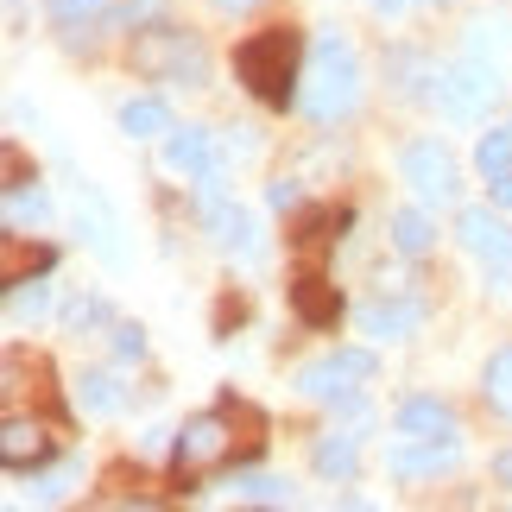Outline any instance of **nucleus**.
I'll list each match as a JSON object with an SVG mask.
<instances>
[{"instance_id":"obj_10","label":"nucleus","mask_w":512,"mask_h":512,"mask_svg":"<svg viewBox=\"0 0 512 512\" xmlns=\"http://www.w3.org/2000/svg\"><path fill=\"white\" fill-rule=\"evenodd\" d=\"M51 430L38 418H19V411H7V424H0V462H7V475H32V468L51 462Z\"/></svg>"},{"instance_id":"obj_6","label":"nucleus","mask_w":512,"mask_h":512,"mask_svg":"<svg viewBox=\"0 0 512 512\" xmlns=\"http://www.w3.org/2000/svg\"><path fill=\"white\" fill-rule=\"evenodd\" d=\"M373 380V348H336L323 361L298 367V392L317 405H354V392Z\"/></svg>"},{"instance_id":"obj_14","label":"nucleus","mask_w":512,"mask_h":512,"mask_svg":"<svg viewBox=\"0 0 512 512\" xmlns=\"http://www.w3.org/2000/svg\"><path fill=\"white\" fill-rule=\"evenodd\" d=\"M399 437H424V443H462V418L443 399H405L399 405Z\"/></svg>"},{"instance_id":"obj_12","label":"nucleus","mask_w":512,"mask_h":512,"mask_svg":"<svg viewBox=\"0 0 512 512\" xmlns=\"http://www.w3.org/2000/svg\"><path fill=\"white\" fill-rule=\"evenodd\" d=\"M354 323H361L367 342H405L424 323V304L418 298H373V304L354 310Z\"/></svg>"},{"instance_id":"obj_3","label":"nucleus","mask_w":512,"mask_h":512,"mask_svg":"<svg viewBox=\"0 0 512 512\" xmlns=\"http://www.w3.org/2000/svg\"><path fill=\"white\" fill-rule=\"evenodd\" d=\"M298 108L310 121H348L361 108V57H354L348 38L336 32H317L310 38V64H304V89H298Z\"/></svg>"},{"instance_id":"obj_33","label":"nucleus","mask_w":512,"mask_h":512,"mask_svg":"<svg viewBox=\"0 0 512 512\" xmlns=\"http://www.w3.org/2000/svg\"><path fill=\"white\" fill-rule=\"evenodd\" d=\"M494 203H500V209H512V171H506V177H494Z\"/></svg>"},{"instance_id":"obj_1","label":"nucleus","mask_w":512,"mask_h":512,"mask_svg":"<svg viewBox=\"0 0 512 512\" xmlns=\"http://www.w3.org/2000/svg\"><path fill=\"white\" fill-rule=\"evenodd\" d=\"M260 430H266V418L247 399L196 411V418L177 430V443H171V475L177 481H203L209 468H222L228 456H260V443H266Z\"/></svg>"},{"instance_id":"obj_19","label":"nucleus","mask_w":512,"mask_h":512,"mask_svg":"<svg viewBox=\"0 0 512 512\" xmlns=\"http://www.w3.org/2000/svg\"><path fill=\"white\" fill-rule=\"evenodd\" d=\"M51 310V291L45 285H32V279H19V285H7V323L13 329H26V323H38Z\"/></svg>"},{"instance_id":"obj_25","label":"nucleus","mask_w":512,"mask_h":512,"mask_svg":"<svg viewBox=\"0 0 512 512\" xmlns=\"http://www.w3.org/2000/svg\"><path fill=\"white\" fill-rule=\"evenodd\" d=\"M475 171L487 177V184L512 171V127H506V133H481V146H475Z\"/></svg>"},{"instance_id":"obj_18","label":"nucleus","mask_w":512,"mask_h":512,"mask_svg":"<svg viewBox=\"0 0 512 512\" xmlns=\"http://www.w3.org/2000/svg\"><path fill=\"white\" fill-rule=\"evenodd\" d=\"M342 228H348V209H310L298 222V234H291V247H298V253H323Z\"/></svg>"},{"instance_id":"obj_7","label":"nucleus","mask_w":512,"mask_h":512,"mask_svg":"<svg viewBox=\"0 0 512 512\" xmlns=\"http://www.w3.org/2000/svg\"><path fill=\"white\" fill-rule=\"evenodd\" d=\"M399 171H405V184L418 190L424 203H456V190H462V171H456V159H449L443 140H411L399 152Z\"/></svg>"},{"instance_id":"obj_11","label":"nucleus","mask_w":512,"mask_h":512,"mask_svg":"<svg viewBox=\"0 0 512 512\" xmlns=\"http://www.w3.org/2000/svg\"><path fill=\"white\" fill-rule=\"evenodd\" d=\"M165 171H177V177H222V146L209 140V127H171L165 133Z\"/></svg>"},{"instance_id":"obj_32","label":"nucleus","mask_w":512,"mask_h":512,"mask_svg":"<svg viewBox=\"0 0 512 512\" xmlns=\"http://www.w3.org/2000/svg\"><path fill=\"white\" fill-rule=\"evenodd\" d=\"M253 7H260V0H215V13H234V19L253 13Z\"/></svg>"},{"instance_id":"obj_9","label":"nucleus","mask_w":512,"mask_h":512,"mask_svg":"<svg viewBox=\"0 0 512 512\" xmlns=\"http://www.w3.org/2000/svg\"><path fill=\"white\" fill-rule=\"evenodd\" d=\"M456 234H462V247L475 253V260H487L494 279H512V228L500 222L494 209H462L456 215Z\"/></svg>"},{"instance_id":"obj_31","label":"nucleus","mask_w":512,"mask_h":512,"mask_svg":"<svg viewBox=\"0 0 512 512\" xmlns=\"http://www.w3.org/2000/svg\"><path fill=\"white\" fill-rule=\"evenodd\" d=\"M494 481L512 487V449H500V456H494Z\"/></svg>"},{"instance_id":"obj_29","label":"nucleus","mask_w":512,"mask_h":512,"mask_svg":"<svg viewBox=\"0 0 512 512\" xmlns=\"http://www.w3.org/2000/svg\"><path fill=\"white\" fill-rule=\"evenodd\" d=\"M76 475H83V468H76V462H64L57 475H45V481H38V500H57V494H64V487H70Z\"/></svg>"},{"instance_id":"obj_27","label":"nucleus","mask_w":512,"mask_h":512,"mask_svg":"<svg viewBox=\"0 0 512 512\" xmlns=\"http://www.w3.org/2000/svg\"><path fill=\"white\" fill-rule=\"evenodd\" d=\"M114 354H121V361H146V329L140 323H114Z\"/></svg>"},{"instance_id":"obj_20","label":"nucleus","mask_w":512,"mask_h":512,"mask_svg":"<svg viewBox=\"0 0 512 512\" xmlns=\"http://www.w3.org/2000/svg\"><path fill=\"white\" fill-rule=\"evenodd\" d=\"M51 266H57V247H26L19 228L7 234V285H19L26 272H51Z\"/></svg>"},{"instance_id":"obj_24","label":"nucleus","mask_w":512,"mask_h":512,"mask_svg":"<svg viewBox=\"0 0 512 512\" xmlns=\"http://www.w3.org/2000/svg\"><path fill=\"white\" fill-rule=\"evenodd\" d=\"M76 399H83V411L108 418V411H121V386H114V373H83V380H76Z\"/></svg>"},{"instance_id":"obj_4","label":"nucleus","mask_w":512,"mask_h":512,"mask_svg":"<svg viewBox=\"0 0 512 512\" xmlns=\"http://www.w3.org/2000/svg\"><path fill=\"white\" fill-rule=\"evenodd\" d=\"M127 64L140 76H152V83H203L209 76L203 45H196L190 32H177V26H140L133 45H127Z\"/></svg>"},{"instance_id":"obj_34","label":"nucleus","mask_w":512,"mask_h":512,"mask_svg":"<svg viewBox=\"0 0 512 512\" xmlns=\"http://www.w3.org/2000/svg\"><path fill=\"white\" fill-rule=\"evenodd\" d=\"M411 7V0H373V13H380V19H399Z\"/></svg>"},{"instance_id":"obj_23","label":"nucleus","mask_w":512,"mask_h":512,"mask_svg":"<svg viewBox=\"0 0 512 512\" xmlns=\"http://www.w3.org/2000/svg\"><path fill=\"white\" fill-rule=\"evenodd\" d=\"M38 228V222H51V196L45 190H26V184H13L7 190V228Z\"/></svg>"},{"instance_id":"obj_2","label":"nucleus","mask_w":512,"mask_h":512,"mask_svg":"<svg viewBox=\"0 0 512 512\" xmlns=\"http://www.w3.org/2000/svg\"><path fill=\"white\" fill-rule=\"evenodd\" d=\"M304 32L298 26H266L241 38V51H234V76L247 83L253 102L266 108H298V89H304Z\"/></svg>"},{"instance_id":"obj_5","label":"nucleus","mask_w":512,"mask_h":512,"mask_svg":"<svg viewBox=\"0 0 512 512\" xmlns=\"http://www.w3.org/2000/svg\"><path fill=\"white\" fill-rule=\"evenodd\" d=\"M430 102H437L449 121H481V114L500 102V70L481 64V57L468 51V57H456L449 70H437V83H430Z\"/></svg>"},{"instance_id":"obj_16","label":"nucleus","mask_w":512,"mask_h":512,"mask_svg":"<svg viewBox=\"0 0 512 512\" xmlns=\"http://www.w3.org/2000/svg\"><path fill=\"white\" fill-rule=\"evenodd\" d=\"M177 121H171V108L159 102V95H133V102H121V133L127 140H165Z\"/></svg>"},{"instance_id":"obj_21","label":"nucleus","mask_w":512,"mask_h":512,"mask_svg":"<svg viewBox=\"0 0 512 512\" xmlns=\"http://www.w3.org/2000/svg\"><path fill=\"white\" fill-rule=\"evenodd\" d=\"M234 500H247V506H291V481H279V475H234Z\"/></svg>"},{"instance_id":"obj_30","label":"nucleus","mask_w":512,"mask_h":512,"mask_svg":"<svg viewBox=\"0 0 512 512\" xmlns=\"http://www.w3.org/2000/svg\"><path fill=\"white\" fill-rule=\"evenodd\" d=\"M266 203L272 209H298V184H291V177H272V184H266Z\"/></svg>"},{"instance_id":"obj_22","label":"nucleus","mask_w":512,"mask_h":512,"mask_svg":"<svg viewBox=\"0 0 512 512\" xmlns=\"http://www.w3.org/2000/svg\"><path fill=\"white\" fill-rule=\"evenodd\" d=\"M481 399L512 418V348H500L494 361H487V373H481Z\"/></svg>"},{"instance_id":"obj_17","label":"nucleus","mask_w":512,"mask_h":512,"mask_svg":"<svg viewBox=\"0 0 512 512\" xmlns=\"http://www.w3.org/2000/svg\"><path fill=\"white\" fill-rule=\"evenodd\" d=\"M386 228H392V247H399L405 260H424V253L437 247V222H430L424 209H392Z\"/></svg>"},{"instance_id":"obj_28","label":"nucleus","mask_w":512,"mask_h":512,"mask_svg":"<svg viewBox=\"0 0 512 512\" xmlns=\"http://www.w3.org/2000/svg\"><path fill=\"white\" fill-rule=\"evenodd\" d=\"M102 317H108V304H102V298H76V304L64 310V323L76 329V336H83V329H95Z\"/></svg>"},{"instance_id":"obj_8","label":"nucleus","mask_w":512,"mask_h":512,"mask_svg":"<svg viewBox=\"0 0 512 512\" xmlns=\"http://www.w3.org/2000/svg\"><path fill=\"white\" fill-rule=\"evenodd\" d=\"M76 234L95 247V260L127 266V241H121V215L108 209V196L95 184H76Z\"/></svg>"},{"instance_id":"obj_13","label":"nucleus","mask_w":512,"mask_h":512,"mask_svg":"<svg viewBox=\"0 0 512 512\" xmlns=\"http://www.w3.org/2000/svg\"><path fill=\"white\" fill-rule=\"evenodd\" d=\"M291 310H298L310 329H336V317H342V291L329 285L317 266H304L298 279H291Z\"/></svg>"},{"instance_id":"obj_15","label":"nucleus","mask_w":512,"mask_h":512,"mask_svg":"<svg viewBox=\"0 0 512 512\" xmlns=\"http://www.w3.org/2000/svg\"><path fill=\"white\" fill-rule=\"evenodd\" d=\"M310 468H317L323 481H354V475H361V437H348V430H329V437H317V449H310Z\"/></svg>"},{"instance_id":"obj_26","label":"nucleus","mask_w":512,"mask_h":512,"mask_svg":"<svg viewBox=\"0 0 512 512\" xmlns=\"http://www.w3.org/2000/svg\"><path fill=\"white\" fill-rule=\"evenodd\" d=\"M45 13H51V26H64L76 38V26H95L108 7H102V0H45Z\"/></svg>"}]
</instances>
